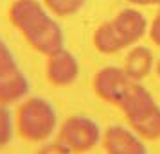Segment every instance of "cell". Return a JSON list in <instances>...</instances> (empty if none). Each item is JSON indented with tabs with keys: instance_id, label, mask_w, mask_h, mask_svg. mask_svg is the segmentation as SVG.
I'll use <instances>...</instances> for the list:
<instances>
[{
	"instance_id": "obj_10",
	"label": "cell",
	"mask_w": 160,
	"mask_h": 154,
	"mask_svg": "<svg viewBox=\"0 0 160 154\" xmlns=\"http://www.w3.org/2000/svg\"><path fill=\"white\" fill-rule=\"evenodd\" d=\"M133 131L146 142H158L160 140V106L153 104L149 110L140 113L137 118L128 122Z\"/></svg>"
},
{
	"instance_id": "obj_3",
	"label": "cell",
	"mask_w": 160,
	"mask_h": 154,
	"mask_svg": "<svg viewBox=\"0 0 160 154\" xmlns=\"http://www.w3.org/2000/svg\"><path fill=\"white\" fill-rule=\"evenodd\" d=\"M59 127L58 111L43 97L29 95L15 110L16 134L29 143H45L56 136Z\"/></svg>"
},
{
	"instance_id": "obj_11",
	"label": "cell",
	"mask_w": 160,
	"mask_h": 154,
	"mask_svg": "<svg viewBox=\"0 0 160 154\" xmlns=\"http://www.w3.org/2000/svg\"><path fill=\"white\" fill-rule=\"evenodd\" d=\"M16 134L15 129V115L9 106L0 104V151L13 142Z\"/></svg>"
},
{
	"instance_id": "obj_7",
	"label": "cell",
	"mask_w": 160,
	"mask_h": 154,
	"mask_svg": "<svg viewBox=\"0 0 160 154\" xmlns=\"http://www.w3.org/2000/svg\"><path fill=\"white\" fill-rule=\"evenodd\" d=\"M45 77L54 88H67L79 77V61L68 49H59L47 56Z\"/></svg>"
},
{
	"instance_id": "obj_14",
	"label": "cell",
	"mask_w": 160,
	"mask_h": 154,
	"mask_svg": "<svg viewBox=\"0 0 160 154\" xmlns=\"http://www.w3.org/2000/svg\"><path fill=\"white\" fill-rule=\"evenodd\" d=\"M34 154H70V152L59 143L58 140L54 138V140L45 142V143H40V147L36 149V152Z\"/></svg>"
},
{
	"instance_id": "obj_15",
	"label": "cell",
	"mask_w": 160,
	"mask_h": 154,
	"mask_svg": "<svg viewBox=\"0 0 160 154\" xmlns=\"http://www.w3.org/2000/svg\"><path fill=\"white\" fill-rule=\"evenodd\" d=\"M148 34H149V40H151L153 43H155V45L160 49V9H158V13L155 15L153 22L149 23Z\"/></svg>"
},
{
	"instance_id": "obj_1",
	"label": "cell",
	"mask_w": 160,
	"mask_h": 154,
	"mask_svg": "<svg viewBox=\"0 0 160 154\" xmlns=\"http://www.w3.org/2000/svg\"><path fill=\"white\" fill-rule=\"evenodd\" d=\"M9 22L25 43L36 52L49 56L65 47L63 30L52 13L38 0H15L8 11Z\"/></svg>"
},
{
	"instance_id": "obj_8",
	"label": "cell",
	"mask_w": 160,
	"mask_h": 154,
	"mask_svg": "<svg viewBox=\"0 0 160 154\" xmlns=\"http://www.w3.org/2000/svg\"><path fill=\"white\" fill-rule=\"evenodd\" d=\"M29 77L18 65L0 72V104H6L9 108L16 106L25 97H29Z\"/></svg>"
},
{
	"instance_id": "obj_13",
	"label": "cell",
	"mask_w": 160,
	"mask_h": 154,
	"mask_svg": "<svg viewBox=\"0 0 160 154\" xmlns=\"http://www.w3.org/2000/svg\"><path fill=\"white\" fill-rule=\"evenodd\" d=\"M15 65H16V59L13 56V52L8 47V43L0 38V72L6 70V68H11Z\"/></svg>"
},
{
	"instance_id": "obj_2",
	"label": "cell",
	"mask_w": 160,
	"mask_h": 154,
	"mask_svg": "<svg viewBox=\"0 0 160 154\" xmlns=\"http://www.w3.org/2000/svg\"><path fill=\"white\" fill-rule=\"evenodd\" d=\"M148 29L149 23L142 15V11L126 7L94 30L92 43L97 52L112 56L133 47L138 40L144 38Z\"/></svg>"
},
{
	"instance_id": "obj_5",
	"label": "cell",
	"mask_w": 160,
	"mask_h": 154,
	"mask_svg": "<svg viewBox=\"0 0 160 154\" xmlns=\"http://www.w3.org/2000/svg\"><path fill=\"white\" fill-rule=\"evenodd\" d=\"M135 82L137 81L131 79L122 66L108 65L99 68L94 73L92 88H94V93L101 100L121 108V104L124 102V99L128 97Z\"/></svg>"
},
{
	"instance_id": "obj_9",
	"label": "cell",
	"mask_w": 160,
	"mask_h": 154,
	"mask_svg": "<svg viewBox=\"0 0 160 154\" xmlns=\"http://www.w3.org/2000/svg\"><path fill=\"white\" fill-rule=\"evenodd\" d=\"M122 68L133 81L142 82L155 70V56L149 47L144 45H133L124 58Z\"/></svg>"
},
{
	"instance_id": "obj_6",
	"label": "cell",
	"mask_w": 160,
	"mask_h": 154,
	"mask_svg": "<svg viewBox=\"0 0 160 154\" xmlns=\"http://www.w3.org/2000/svg\"><path fill=\"white\" fill-rule=\"evenodd\" d=\"M101 147L104 154H149L146 140L140 138L130 125L113 124L102 133Z\"/></svg>"
},
{
	"instance_id": "obj_4",
	"label": "cell",
	"mask_w": 160,
	"mask_h": 154,
	"mask_svg": "<svg viewBox=\"0 0 160 154\" xmlns=\"http://www.w3.org/2000/svg\"><path fill=\"white\" fill-rule=\"evenodd\" d=\"M102 127L87 115H72L58 127L56 140L70 154H88L101 145Z\"/></svg>"
},
{
	"instance_id": "obj_16",
	"label": "cell",
	"mask_w": 160,
	"mask_h": 154,
	"mask_svg": "<svg viewBox=\"0 0 160 154\" xmlns=\"http://www.w3.org/2000/svg\"><path fill=\"white\" fill-rule=\"evenodd\" d=\"M133 6H158L160 7V0H128Z\"/></svg>"
},
{
	"instance_id": "obj_12",
	"label": "cell",
	"mask_w": 160,
	"mask_h": 154,
	"mask_svg": "<svg viewBox=\"0 0 160 154\" xmlns=\"http://www.w3.org/2000/svg\"><path fill=\"white\" fill-rule=\"evenodd\" d=\"M87 0H43V6L56 16H72L79 13Z\"/></svg>"
},
{
	"instance_id": "obj_17",
	"label": "cell",
	"mask_w": 160,
	"mask_h": 154,
	"mask_svg": "<svg viewBox=\"0 0 160 154\" xmlns=\"http://www.w3.org/2000/svg\"><path fill=\"white\" fill-rule=\"evenodd\" d=\"M155 70H157V75H158V79H160V59L157 61V65H155Z\"/></svg>"
}]
</instances>
